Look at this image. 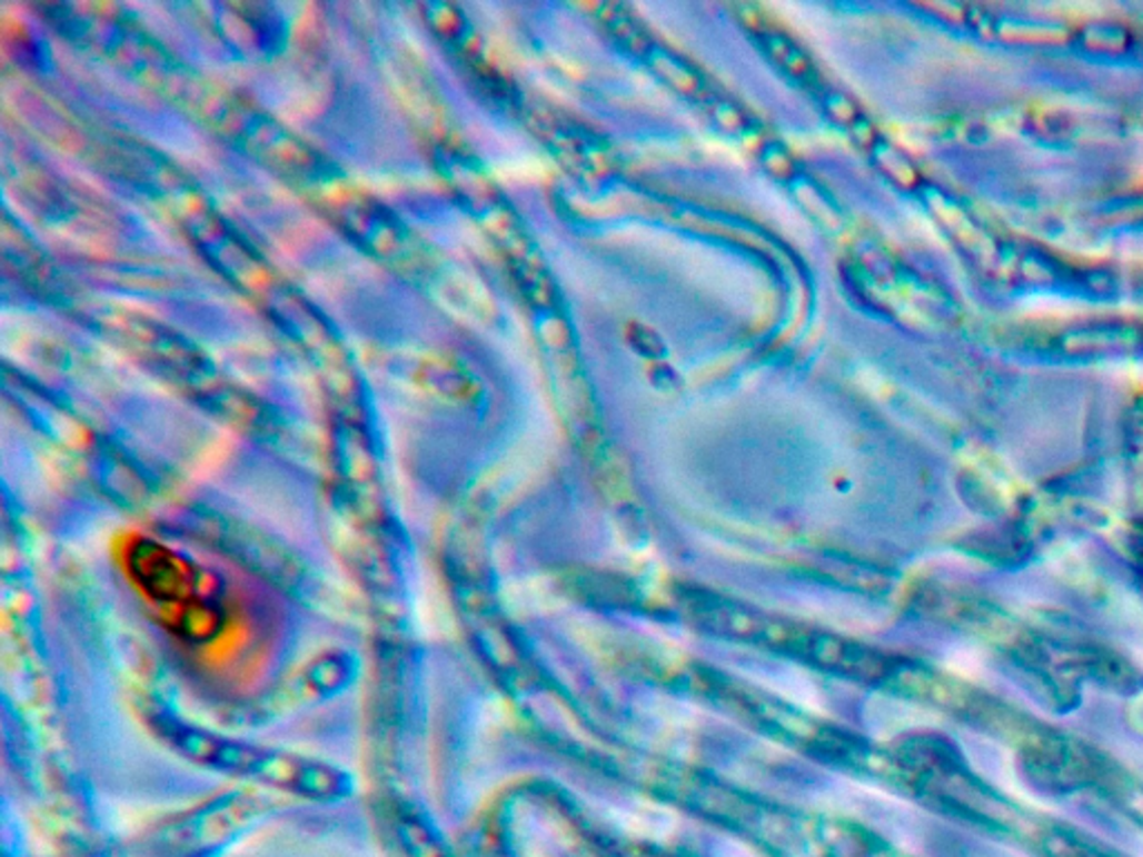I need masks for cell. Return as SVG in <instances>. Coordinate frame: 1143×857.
<instances>
[{
  "instance_id": "obj_1",
  "label": "cell",
  "mask_w": 1143,
  "mask_h": 857,
  "mask_svg": "<svg viewBox=\"0 0 1143 857\" xmlns=\"http://www.w3.org/2000/svg\"><path fill=\"white\" fill-rule=\"evenodd\" d=\"M119 558L126 579L170 635L201 646L223 632V590L192 558L148 536L126 540Z\"/></svg>"
},
{
  "instance_id": "obj_2",
  "label": "cell",
  "mask_w": 1143,
  "mask_h": 857,
  "mask_svg": "<svg viewBox=\"0 0 1143 857\" xmlns=\"http://www.w3.org/2000/svg\"><path fill=\"white\" fill-rule=\"evenodd\" d=\"M152 728L166 744L199 766L230 770L237 775L264 779L268 784H279L281 788H296L318 795L338 793L345 784V775L329 764L228 739L172 717L155 715Z\"/></svg>"
}]
</instances>
